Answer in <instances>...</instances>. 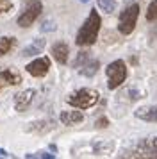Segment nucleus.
I'll return each mask as SVG.
<instances>
[{
    "instance_id": "obj_11",
    "label": "nucleus",
    "mask_w": 157,
    "mask_h": 159,
    "mask_svg": "<svg viewBox=\"0 0 157 159\" xmlns=\"http://www.w3.org/2000/svg\"><path fill=\"white\" fill-rule=\"evenodd\" d=\"M52 57L56 59L59 65H66L68 63V54H70V48H68V45L64 43V41H57V43L52 45Z\"/></svg>"
},
{
    "instance_id": "obj_8",
    "label": "nucleus",
    "mask_w": 157,
    "mask_h": 159,
    "mask_svg": "<svg viewBox=\"0 0 157 159\" xmlns=\"http://www.w3.org/2000/svg\"><path fill=\"white\" fill-rule=\"evenodd\" d=\"M21 84V75L20 72H16L14 68H6V70H0V93L7 89V88H13Z\"/></svg>"
},
{
    "instance_id": "obj_4",
    "label": "nucleus",
    "mask_w": 157,
    "mask_h": 159,
    "mask_svg": "<svg viewBox=\"0 0 157 159\" xmlns=\"http://www.w3.org/2000/svg\"><path fill=\"white\" fill-rule=\"evenodd\" d=\"M105 75H107V88L109 89H118L127 79V65L121 59H116L105 68Z\"/></svg>"
},
{
    "instance_id": "obj_26",
    "label": "nucleus",
    "mask_w": 157,
    "mask_h": 159,
    "mask_svg": "<svg viewBox=\"0 0 157 159\" xmlns=\"http://www.w3.org/2000/svg\"><path fill=\"white\" fill-rule=\"evenodd\" d=\"M0 156H4V157H9L11 154H9L7 150H4V148H0Z\"/></svg>"
},
{
    "instance_id": "obj_2",
    "label": "nucleus",
    "mask_w": 157,
    "mask_h": 159,
    "mask_svg": "<svg viewBox=\"0 0 157 159\" xmlns=\"http://www.w3.org/2000/svg\"><path fill=\"white\" fill-rule=\"evenodd\" d=\"M114 150V141L113 139H93L89 143L77 145L73 147L71 154L73 156H109Z\"/></svg>"
},
{
    "instance_id": "obj_10",
    "label": "nucleus",
    "mask_w": 157,
    "mask_h": 159,
    "mask_svg": "<svg viewBox=\"0 0 157 159\" xmlns=\"http://www.w3.org/2000/svg\"><path fill=\"white\" fill-rule=\"evenodd\" d=\"M36 97V91L34 89H25V91H21L14 97V109L18 111V113H23V111H27L30 107V104L34 100Z\"/></svg>"
},
{
    "instance_id": "obj_16",
    "label": "nucleus",
    "mask_w": 157,
    "mask_h": 159,
    "mask_svg": "<svg viewBox=\"0 0 157 159\" xmlns=\"http://www.w3.org/2000/svg\"><path fill=\"white\" fill-rule=\"evenodd\" d=\"M43 48H45V39L38 38L34 43H30L29 47H25V48L21 50V56H23V57H32V56H38V54H41Z\"/></svg>"
},
{
    "instance_id": "obj_25",
    "label": "nucleus",
    "mask_w": 157,
    "mask_h": 159,
    "mask_svg": "<svg viewBox=\"0 0 157 159\" xmlns=\"http://www.w3.org/2000/svg\"><path fill=\"white\" fill-rule=\"evenodd\" d=\"M95 125H96L98 129H105L107 125H109V120H107V118H100V120L95 122Z\"/></svg>"
},
{
    "instance_id": "obj_22",
    "label": "nucleus",
    "mask_w": 157,
    "mask_h": 159,
    "mask_svg": "<svg viewBox=\"0 0 157 159\" xmlns=\"http://www.w3.org/2000/svg\"><path fill=\"white\" fill-rule=\"evenodd\" d=\"M25 157L27 159H36V157H39V159H54L56 157V156H54V154H48V152H36V154H27V156H25Z\"/></svg>"
},
{
    "instance_id": "obj_6",
    "label": "nucleus",
    "mask_w": 157,
    "mask_h": 159,
    "mask_svg": "<svg viewBox=\"0 0 157 159\" xmlns=\"http://www.w3.org/2000/svg\"><path fill=\"white\" fill-rule=\"evenodd\" d=\"M43 11V4L41 0H29L27 4H25V7H23V11H21V15L18 16V25L20 27H23V29H27V27H30L32 23L39 18V15H41Z\"/></svg>"
},
{
    "instance_id": "obj_3",
    "label": "nucleus",
    "mask_w": 157,
    "mask_h": 159,
    "mask_svg": "<svg viewBox=\"0 0 157 159\" xmlns=\"http://www.w3.org/2000/svg\"><path fill=\"white\" fill-rule=\"evenodd\" d=\"M98 98H100V95H98L96 89L82 88V89H77L75 93H71L70 97L66 98V102H68L70 106H73V107H77V109H89L98 102Z\"/></svg>"
},
{
    "instance_id": "obj_12",
    "label": "nucleus",
    "mask_w": 157,
    "mask_h": 159,
    "mask_svg": "<svg viewBox=\"0 0 157 159\" xmlns=\"http://www.w3.org/2000/svg\"><path fill=\"white\" fill-rule=\"evenodd\" d=\"M134 116L143 122L157 123V106H143L134 111Z\"/></svg>"
},
{
    "instance_id": "obj_24",
    "label": "nucleus",
    "mask_w": 157,
    "mask_h": 159,
    "mask_svg": "<svg viewBox=\"0 0 157 159\" xmlns=\"http://www.w3.org/2000/svg\"><path fill=\"white\" fill-rule=\"evenodd\" d=\"M41 30L43 32H50V30H56V23L52 22V20H45L41 25Z\"/></svg>"
},
{
    "instance_id": "obj_21",
    "label": "nucleus",
    "mask_w": 157,
    "mask_h": 159,
    "mask_svg": "<svg viewBox=\"0 0 157 159\" xmlns=\"http://www.w3.org/2000/svg\"><path fill=\"white\" fill-rule=\"evenodd\" d=\"M9 11H13V2L11 0H0V16L7 15Z\"/></svg>"
},
{
    "instance_id": "obj_1",
    "label": "nucleus",
    "mask_w": 157,
    "mask_h": 159,
    "mask_svg": "<svg viewBox=\"0 0 157 159\" xmlns=\"http://www.w3.org/2000/svg\"><path fill=\"white\" fill-rule=\"evenodd\" d=\"M100 27H102V18L96 13V9H91L89 11V16L86 18V22L82 23L80 30L77 32V38H75V43L78 47H89L96 41L100 32Z\"/></svg>"
},
{
    "instance_id": "obj_17",
    "label": "nucleus",
    "mask_w": 157,
    "mask_h": 159,
    "mask_svg": "<svg viewBox=\"0 0 157 159\" xmlns=\"http://www.w3.org/2000/svg\"><path fill=\"white\" fill-rule=\"evenodd\" d=\"M14 47H16V38L14 36H4L0 39V57H2V56H7Z\"/></svg>"
},
{
    "instance_id": "obj_14",
    "label": "nucleus",
    "mask_w": 157,
    "mask_h": 159,
    "mask_svg": "<svg viewBox=\"0 0 157 159\" xmlns=\"http://www.w3.org/2000/svg\"><path fill=\"white\" fill-rule=\"evenodd\" d=\"M54 129V122L52 120H36V122H30L25 127L27 132H38V134H45L48 130Z\"/></svg>"
},
{
    "instance_id": "obj_7",
    "label": "nucleus",
    "mask_w": 157,
    "mask_h": 159,
    "mask_svg": "<svg viewBox=\"0 0 157 159\" xmlns=\"http://www.w3.org/2000/svg\"><path fill=\"white\" fill-rule=\"evenodd\" d=\"M130 157H157V138H145L127 154Z\"/></svg>"
},
{
    "instance_id": "obj_19",
    "label": "nucleus",
    "mask_w": 157,
    "mask_h": 159,
    "mask_svg": "<svg viewBox=\"0 0 157 159\" xmlns=\"http://www.w3.org/2000/svg\"><path fill=\"white\" fill-rule=\"evenodd\" d=\"M121 95H127L128 100H130V102L139 100V98H143V97H145V93H143L141 89H136V88H128L127 91H123Z\"/></svg>"
},
{
    "instance_id": "obj_15",
    "label": "nucleus",
    "mask_w": 157,
    "mask_h": 159,
    "mask_svg": "<svg viewBox=\"0 0 157 159\" xmlns=\"http://www.w3.org/2000/svg\"><path fill=\"white\" fill-rule=\"evenodd\" d=\"M98 68H100V61L98 59H87L86 63H82V65L78 66V73L80 75H84V77H93L95 73L98 72Z\"/></svg>"
},
{
    "instance_id": "obj_13",
    "label": "nucleus",
    "mask_w": 157,
    "mask_h": 159,
    "mask_svg": "<svg viewBox=\"0 0 157 159\" xmlns=\"http://www.w3.org/2000/svg\"><path fill=\"white\" fill-rule=\"evenodd\" d=\"M59 120L63 125H77V123L84 122V115L80 113V111H61V115H59Z\"/></svg>"
},
{
    "instance_id": "obj_5",
    "label": "nucleus",
    "mask_w": 157,
    "mask_h": 159,
    "mask_svg": "<svg viewBox=\"0 0 157 159\" xmlns=\"http://www.w3.org/2000/svg\"><path fill=\"white\" fill-rule=\"evenodd\" d=\"M137 16H139V6H137V4L128 6V7H125L120 13V18H118V30H120L123 36L132 34V30L136 29V23H137Z\"/></svg>"
},
{
    "instance_id": "obj_27",
    "label": "nucleus",
    "mask_w": 157,
    "mask_h": 159,
    "mask_svg": "<svg viewBox=\"0 0 157 159\" xmlns=\"http://www.w3.org/2000/svg\"><path fill=\"white\" fill-rule=\"evenodd\" d=\"M80 2H87V0H80Z\"/></svg>"
},
{
    "instance_id": "obj_23",
    "label": "nucleus",
    "mask_w": 157,
    "mask_h": 159,
    "mask_svg": "<svg viewBox=\"0 0 157 159\" xmlns=\"http://www.w3.org/2000/svg\"><path fill=\"white\" fill-rule=\"evenodd\" d=\"M89 59V52H80L77 56V59H75V63H73V68H78V66L82 65V63H86Z\"/></svg>"
},
{
    "instance_id": "obj_20",
    "label": "nucleus",
    "mask_w": 157,
    "mask_h": 159,
    "mask_svg": "<svg viewBox=\"0 0 157 159\" xmlns=\"http://www.w3.org/2000/svg\"><path fill=\"white\" fill-rule=\"evenodd\" d=\"M146 20H148V22H154V20H157V0L150 2L148 9H146Z\"/></svg>"
},
{
    "instance_id": "obj_9",
    "label": "nucleus",
    "mask_w": 157,
    "mask_h": 159,
    "mask_svg": "<svg viewBox=\"0 0 157 159\" xmlns=\"http://www.w3.org/2000/svg\"><path fill=\"white\" fill-rule=\"evenodd\" d=\"M25 70H27L29 75H32V77H45L50 70V59L48 57H38L34 59L32 63H29L25 66Z\"/></svg>"
},
{
    "instance_id": "obj_18",
    "label": "nucleus",
    "mask_w": 157,
    "mask_h": 159,
    "mask_svg": "<svg viewBox=\"0 0 157 159\" xmlns=\"http://www.w3.org/2000/svg\"><path fill=\"white\" fill-rule=\"evenodd\" d=\"M96 4L107 15H113L114 11H116V0H96Z\"/></svg>"
}]
</instances>
